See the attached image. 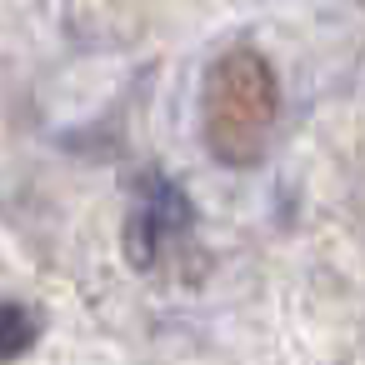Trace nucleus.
<instances>
[{
	"label": "nucleus",
	"instance_id": "f257e3e1",
	"mask_svg": "<svg viewBox=\"0 0 365 365\" xmlns=\"http://www.w3.org/2000/svg\"><path fill=\"white\" fill-rule=\"evenodd\" d=\"M275 125V76L255 51H230L205 81V140L220 160L245 165Z\"/></svg>",
	"mask_w": 365,
	"mask_h": 365
},
{
	"label": "nucleus",
	"instance_id": "f03ea898",
	"mask_svg": "<svg viewBox=\"0 0 365 365\" xmlns=\"http://www.w3.org/2000/svg\"><path fill=\"white\" fill-rule=\"evenodd\" d=\"M36 340V320L26 305H0V360H11L21 350H31Z\"/></svg>",
	"mask_w": 365,
	"mask_h": 365
}]
</instances>
